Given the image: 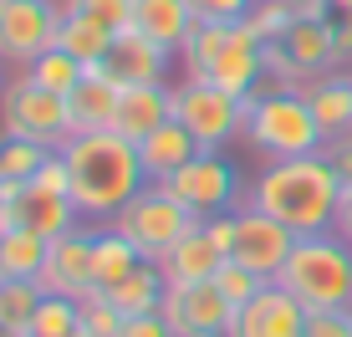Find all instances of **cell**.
<instances>
[{
    "mask_svg": "<svg viewBox=\"0 0 352 337\" xmlns=\"http://www.w3.org/2000/svg\"><path fill=\"white\" fill-rule=\"evenodd\" d=\"M62 159H67V174H72V204L92 225H113L123 215V204L148 184V174L138 164V143H128L113 128L72 133Z\"/></svg>",
    "mask_w": 352,
    "mask_h": 337,
    "instance_id": "6da1fadb",
    "label": "cell"
},
{
    "mask_svg": "<svg viewBox=\"0 0 352 337\" xmlns=\"http://www.w3.org/2000/svg\"><path fill=\"white\" fill-rule=\"evenodd\" d=\"M337 199H342V174L322 153H301V159H276L261 168V179L245 189V204L265 210L296 235H322L337 220Z\"/></svg>",
    "mask_w": 352,
    "mask_h": 337,
    "instance_id": "7a4b0ae2",
    "label": "cell"
},
{
    "mask_svg": "<svg viewBox=\"0 0 352 337\" xmlns=\"http://www.w3.org/2000/svg\"><path fill=\"white\" fill-rule=\"evenodd\" d=\"M240 138H245L265 164L301 159V153L327 149V138L317 128V113H311L307 92H296V87H265L256 98H245V133Z\"/></svg>",
    "mask_w": 352,
    "mask_h": 337,
    "instance_id": "3957f363",
    "label": "cell"
},
{
    "mask_svg": "<svg viewBox=\"0 0 352 337\" xmlns=\"http://www.w3.org/2000/svg\"><path fill=\"white\" fill-rule=\"evenodd\" d=\"M276 281L307 312L352 307V246L337 230L296 235V246H291V256H286V266H281Z\"/></svg>",
    "mask_w": 352,
    "mask_h": 337,
    "instance_id": "277c9868",
    "label": "cell"
},
{
    "mask_svg": "<svg viewBox=\"0 0 352 337\" xmlns=\"http://www.w3.org/2000/svg\"><path fill=\"white\" fill-rule=\"evenodd\" d=\"M194 225H199V215H189L184 204H179V199L164 189V184H143L138 195L123 204V215L113 220V230H118V235H128L133 246H138V256L159 266V261H164L168 250H174L179 240L194 230Z\"/></svg>",
    "mask_w": 352,
    "mask_h": 337,
    "instance_id": "5b68a950",
    "label": "cell"
},
{
    "mask_svg": "<svg viewBox=\"0 0 352 337\" xmlns=\"http://www.w3.org/2000/svg\"><path fill=\"white\" fill-rule=\"evenodd\" d=\"M0 133L6 138H31V143H41V149H67V138L77 133V128H72L67 98L36 87L26 72H21V77L6 82V92H0Z\"/></svg>",
    "mask_w": 352,
    "mask_h": 337,
    "instance_id": "8992f818",
    "label": "cell"
},
{
    "mask_svg": "<svg viewBox=\"0 0 352 337\" xmlns=\"http://www.w3.org/2000/svg\"><path fill=\"white\" fill-rule=\"evenodd\" d=\"M174 118L194 133L199 149H225L230 138L245 133V102L235 92L214 87L210 77H184L174 87Z\"/></svg>",
    "mask_w": 352,
    "mask_h": 337,
    "instance_id": "52a82bcc",
    "label": "cell"
},
{
    "mask_svg": "<svg viewBox=\"0 0 352 337\" xmlns=\"http://www.w3.org/2000/svg\"><path fill=\"white\" fill-rule=\"evenodd\" d=\"M164 189L184 204L189 215H199V220H210V215H230L240 204V195H245V189H240V168L230 164L220 149H199Z\"/></svg>",
    "mask_w": 352,
    "mask_h": 337,
    "instance_id": "ba28073f",
    "label": "cell"
},
{
    "mask_svg": "<svg viewBox=\"0 0 352 337\" xmlns=\"http://www.w3.org/2000/svg\"><path fill=\"white\" fill-rule=\"evenodd\" d=\"M56 0H6L0 6V62L26 72L41 52L56 46V26H62Z\"/></svg>",
    "mask_w": 352,
    "mask_h": 337,
    "instance_id": "9c48e42d",
    "label": "cell"
},
{
    "mask_svg": "<svg viewBox=\"0 0 352 337\" xmlns=\"http://www.w3.org/2000/svg\"><path fill=\"white\" fill-rule=\"evenodd\" d=\"M159 312L168 317L174 337H225L235 322V307L214 281H168Z\"/></svg>",
    "mask_w": 352,
    "mask_h": 337,
    "instance_id": "30bf717a",
    "label": "cell"
},
{
    "mask_svg": "<svg viewBox=\"0 0 352 337\" xmlns=\"http://www.w3.org/2000/svg\"><path fill=\"white\" fill-rule=\"evenodd\" d=\"M291 246H296V230H286L265 210H256V204H240L235 210V250H230V261H240V266H250L256 276L276 281L286 256H291Z\"/></svg>",
    "mask_w": 352,
    "mask_h": 337,
    "instance_id": "8fae6325",
    "label": "cell"
},
{
    "mask_svg": "<svg viewBox=\"0 0 352 337\" xmlns=\"http://www.w3.org/2000/svg\"><path fill=\"white\" fill-rule=\"evenodd\" d=\"M92 240H97V230H67V235H56L52 246H46V266L36 276L46 296H72V302H82V296L97 292Z\"/></svg>",
    "mask_w": 352,
    "mask_h": 337,
    "instance_id": "7c38bea8",
    "label": "cell"
},
{
    "mask_svg": "<svg viewBox=\"0 0 352 337\" xmlns=\"http://www.w3.org/2000/svg\"><path fill=\"white\" fill-rule=\"evenodd\" d=\"M77 204H72L67 189H52L41 179H26L16 184V199H10V230H26V235H41V240H56L67 230H77Z\"/></svg>",
    "mask_w": 352,
    "mask_h": 337,
    "instance_id": "4fadbf2b",
    "label": "cell"
},
{
    "mask_svg": "<svg viewBox=\"0 0 352 337\" xmlns=\"http://www.w3.org/2000/svg\"><path fill=\"white\" fill-rule=\"evenodd\" d=\"M307 332V307L286 292L281 281H265L245 307L235 312L225 337H301Z\"/></svg>",
    "mask_w": 352,
    "mask_h": 337,
    "instance_id": "5bb4252c",
    "label": "cell"
},
{
    "mask_svg": "<svg viewBox=\"0 0 352 337\" xmlns=\"http://www.w3.org/2000/svg\"><path fill=\"white\" fill-rule=\"evenodd\" d=\"M168 118H174V87H164V82H128L123 98H118L113 133H123L128 143H143Z\"/></svg>",
    "mask_w": 352,
    "mask_h": 337,
    "instance_id": "9a60e30c",
    "label": "cell"
},
{
    "mask_svg": "<svg viewBox=\"0 0 352 337\" xmlns=\"http://www.w3.org/2000/svg\"><path fill=\"white\" fill-rule=\"evenodd\" d=\"M307 102L317 113L327 143H352V72H322L307 82Z\"/></svg>",
    "mask_w": 352,
    "mask_h": 337,
    "instance_id": "2e32d148",
    "label": "cell"
},
{
    "mask_svg": "<svg viewBox=\"0 0 352 337\" xmlns=\"http://www.w3.org/2000/svg\"><path fill=\"white\" fill-rule=\"evenodd\" d=\"M118 98H123V82L107 67H87V77L77 82V92L67 98L72 107V128L77 133H97V128H113L118 118Z\"/></svg>",
    "mask_w": 352,
    "mask_h": 337,
    "instance_id": "e0dca14e",
    "label": "cell"
},
{
    "mask_svg": "<svg viewBox=\"0 0 352 337\" xmlns=\"http://www.w3.org/2000/svg\"><path fill=\"white\" fill-rule=\"evenodd\" d=\"M194 153H199V143H194V133L179 118H168L164 128H153V133L138 143V164H143V174H148V184H168Z\"/></svg>",
    "mask_w": 352,
    "mask_h": 337,
    "instance_id": "ac0fdd59",
    "label": "cell"
},
{
    "mask_svg": "<svg viewBox=\"0 0 352 337\" xmlns=\"http://www.w3.org/2000/svg\"><path fill=\"white\" fill-rule=\"evenodd\" d=\"M194 26H199V16H194L189 0H138L133 6V31L159 41L164 52H184Z\"/></svg>",
    "mask_w": 352,
    "mask_h": 337,
    "instance_id": "d6986e66",
    "label": "cell"
},
{
    "mask_svg": "<svg viewBox=\"0 0 352 337\" xmlns=\"http://www.w3.org/2000/svg\"><path fill=\"white\" fill-rule=\"evenodd\" d=\"M225 261H230V256L214 246V235L204 230V220H199V225H194V230L159 261V271H164V281H214V271H220Z\"/></svg>",
    "mask_w": 352,
    "mask_h": 337,
    "instance_id": "ffe728a7",
    "label": "cell"
},
{
    "mask_svg": "<svg viewBox=\"0 0 352 337\" xmlns=\"http://www.w3.org/2000/svg\"><path fill=\"white\" fill-rule=\"evenodd\" d=\"M168 56L174 52H164L159 41H148V36H138V31H123L113 41V52H107V72H113L118 82H164V72H168Z\"/></svg>",
    "mask_w": 352,
    "mask_h": 337,
    "instance_id": "44dd1931",
    "label": "cell"
},
{
    "mask_svg": "<svg viewBox=\"0 0 352 337\" xmlns=\"http://www.w3.org/2000/svg\"><path fill=\"white\" fill-rule=\"evenodd\" d=\"M113 41H118V31L113 26H102V21H92L87 10H62V26H56V46H62L67 56H77L82 67H102L107 62V52H113Z\"/></svg>",
    "mask_w": 352,
    "mask_h": 337,
    "instance_id": "7402d4cb",
    "label": "cell"
},
{
    "mask_svg": "<svg viewBox=\"0 0 352 337\" xmlns=\"http://www.w3.org/2000/svg\"><path fill=\"white\" fill-rule=\"evenodd\" d=\"M164 292H168L164 271L153 266V261H143V266H133L123 281L102 286V302H113L123 317H143V312H159L164 307Z\"/></svg>",
    "mask_w": 352,
    "mask_h": 337,
    "instance_id": "603a6c76",
    "label": "cell"
},
{
    "mask_svg": "<svg viewBox=\"0 0 352 337\" xmlns=\"http://www.w3.org/2000/svg\"><path fill=\"white\" fill-rule=\"evenodd\" d=\"M46 246L52 240H41V235L6 230L0 235V281H36L46 266Z\"/></svg>",
    "mask_w": 352,
    "mask_h": 337,
    "instance_id": "cb8c5ba5",
    "label": "cell"
},
{
    "mask_svg": "<svg viewBox=\"0 0 352 337\" xmlns=\"http://www.w3.org/2000/svg\"><path fill=\"white\" fill-rule=\"evenodd\" d=\"M133 266H143L138 246H133L128 235H118L113 225H107V230H97V240H92V271H97V292H102V286H113V281H123V276H128Z\"/></svg>",
    "mask_w": 352,
    "mask_h": 337,
    "instance_id": "d4e9b609",
    "label": "cell"
},
{
    "mask_svg": "<svg viewBox=\"0 0 352 337\" xmlns=\"http://www.w3.org/2000/svg\"><path fill=\"white\" fill-rule=\"evenodd\" d=\"M26 77L36 82V87L56 92V98H72V92H77V82L87 77V67H82L77 56H67L62 46H52V52H41V56L26 67Z\"/></svg>",
    "mask_w": 352,
    "mask_h": 337,
    "instance_id": "484cf974",
    "label": "cell"
},
{
    "mask_svg": "<svg viewBox=\"0 0 352 337\" xmlns=\"http://www.w3.org/2000/svg\"><path fill=\"white\" fill-rule=\"evenodd\" d=\"M52 153L56 149H41V143H31V138H6L0 133V184H26V179H36Z\"/></svg>",
    "mask_w": 352,
    "mask_h": 337,
    "instance_id": "4316f807",
    "label": "cell"
},
{
    "mask_svg": "<svg viewBox=\"0 0 352 337\" xmlns=\"http://www.w3.org/2000/svg\"><path fill=\"white\" fill-rule=\"evenodd\" d=\"M77 327H82V302H72V296H41L26 337H72Z\"/></svg>",
    "mask_w": 352,
    "mask_h": 337,
    "instance_id": "83f0119b",
    "label": "cell"
},
{
    "mask_svg": "<svg viewBox=\"0 0 352 337\" xmlns=\"http://www.w3.org/2000/svg\"><path fill=\"white\" fill-rule=\"evenodd\" d=\"M41 281H0V322L10 332H26L36 307H41Z\"/></svg>",
    "mask_w": 352,
    "mask_h": 337,
    "instance_id": "f1b7e54d",
    "label": "cell"
},
{
    "mask_svg": "<svg viewBox=\"0 0 352 337\" xmlns=\"http://www.w3.org/2000/svg\"><path fill=\"white\" fill-rule=\"evenodd\" d=\"M245 21H250V31L271 46V41H281V36L296 26V6H286V0H256Z\"/></svg>",
    "mask_w": 352,
    "mask_h": 337,
    "instance_id": "f546056e",
    "label": "cell"
},
{
    "mask_svg": "<svg viewBox=\"0 0 352 337\" xmlns=\"http://www.w3.org/2000/svg\"><path fill=\"white\" fill-rule=\"evenodd\" d=\"M214 286H220V292H225V302L240 312V307H245L250 296H256L261 286H265V276H256L250 266H240V261H225V266L214 271Z\"/></svg>",
    "mask_w": 352,
    "mask_h": 337,
    "instance_id": "4dcf8cb0",
    "label": "cell"
},
{
    "mask_svg": "<svg viewBox=\"0 0 352 337\" xmlns=\"http://www.w3.org/2000/svg\"><path fill=\"white\" fill-rule=\"evenodd\" d=\"M123 312H118L113 302H102V292H92V296H82V327H87L92 337H118L123 332Z\"/></svg>",
    "mask_w": 352,
    "mask_h": 337,
    "instance_id": "1f68e13d",
    "label": "cell"
},
{
    "mask_svg": "<svg viewBox=\"0 0 352 337\" xmlns=\"http://www.w3.org/2000/svg\"><path fill=\"white\" fill-rule=\"evenodd\" d=\"M62 6L87 10L92 21H102V26H113L123 36V31H133V6H138V0H62Z\"/></svg>",
    "mask_w": 352,
    "mask_h": 337,
    "instance_id": "d6a6232c",
    "label": "cell"
},
{
    "mask_svg": "<svg viewBox=\"0 0 352 337\" xmlns=\"http://www.w3.org/2000/svg\"><path fill=\"white\" fill-rule=\"evenodd\" d=\"M301 337H352V307L307 312V332H301Z\"/></svg>",
    "mask_w": 352,
    "mask_h": 337,
    "instance_id": "836d02e7",
    "label": "cell"
},
{
    "mask_svg": "<svg viewBox=\"0 0 352 337\" xmlns=\"http://www.w3.org/2000/svg\"><path fill=\"white\" fill-rule=\"evenodd\" d=\"M199 21H245L256 0H189Z\"/></svg>",
    "mask_w": 352,
    "mask_h": 337,
    "instance_id": "e575fe53",
    "label": "cell"
},
{
    "mask_svg": "<svg viewBox=\"0 0 352 337\" xmlns=\"http://www.w3.org/2000/svg\"><path fill=\"white\" fill-rule=\"evenodd\" d=\"M118 337H174V327H168L164 312H143V317H128Z\"/></svg>",
    "mask_w": 352,
    "mask_h": 337,
    "instance_id": "d590c367",
    "label": "cell"
},
{
    "mask_svg": "<svg viewBox=\"0 0 352 337\" xmlns=\"http://www.w3.org/2000/svg\"><path fill=\"white\" fill-rule=\"evenodd\" d=\"M204 230H210L214 246L230 256V250H235V210H230V215H210V220H204Z\"/></svg>",
    "mask_w": 352,
    "mask_h": 337,
    "instance_id": "8d00e7d4",
    "label": "cell"
},
{
    "mask_svg": "<svg viewBox=\"0 0 352 337\" xmlns=\"http://www.w3.org/2000/svg\"><path fill=\"white\" fill-rule=\"evenodd\" d=\"M332 230L352 246V179L342 184V199H337V220H332Z\"/></svg>",
    "mask_w": 352,
    "mask_h": 337,
    "instance_id": "74e56055",
    "label": "cell"
},
{
    "mask_svg": "<svg viewBox=\"0 0 352 337\" xmlns=\"http://www.w3.org/2000/svg\"><path fill=\"white\" fill-rule=\"evenodd\" d=\"M327 159L337 164V174H342V184L352 179V143H327Z\"/></svg>",
    "mask_w": 352,
    "mask_h": 337,
    "instance_id": "f35d334b",
    "label": "cell"
},
{
    "mask_svg": "<svg viewBox=\"0 0 352 337\" xmlns=\"http://www.w3.org/2000/svg\"><path fill=\"white\" fill-rule=\"evenodd\" d=\"M10 199H16V184H0V235L10 230Z\"/></svg>",
    "mask_w": 352,
    "mask_h": 337,
    "instance_id": "ab89813d",
    "label": "cell"
},
{
    "mask_svg": "<svg viewBox=\"0 0 352 337\" xmlns=\"http://www.w3.org/2000/svg\"><path fill=\"white\" fill-rule=\"evenodd\" d=\"M0 337H26V332H10V327H6V322H0Z\"/></svg>",
    "mask_w": 352,
    "mask_h": 337,
    "instance_id": "60d3db41",
    "label": "cell"
},
{
    "mask_svg": "<svg viewBox=\"0 0 352 337\" xmlns=\"http://www.w3.org/2000/svg\"><path fill=\"white\" fill-rule=\"evenodd\" d=\"M72 337H92V332H87V327H77V332H72Z\"/></svg>",
    "mask_w": 352,
    "mask_h": 337,
    "instance_id": "b9f144b4",
    "label": "cell"
},
{
    "mask_svg": "<svg viewBox=\"0 0 352 337\" xmlns=\"http://www.w3.org/2000/svg\"><path fill=\"white\" fill-rule=\"evenodd\" d=\"M286 6H311V0H286Z\"/></svg>",
    "mask_w": 352,
    "mask_h": 337,
    "instance_id": "7bdbcfd3",
    "label": "cell"
},
{
    "mask_svg": "<svg viewBox=\"0 0 352 337\" xmlns=\"http://www.w3.org/2000/svg\"><path fill=\"white\" fill-rule=\"evenodd\" d=\"M0 92H6V77H0Z\"/></svg>",
    "mask_w": 352,
    "mask_h": 337,
    "instance_id": "ee69618b",
    "label": "cell"
},
{
    "mask_svg": "<svg viewBox=\"0 0 352 337\" xmlns=\"http://www.w3.org/2000/svg\"><path fill=\"white\" fill-rule=\"evenodd\" d=\"M0 6H6V0H0Z\"/></svg>",
    "mask_w": 352,
    "mask_h": 337,
    "instance_id": "f6af8a7d",
    "label": "cell"
}]
</instances>
